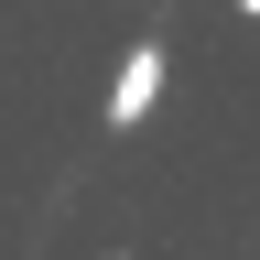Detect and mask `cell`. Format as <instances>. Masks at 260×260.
I'll return each instance as SVG.
<instances>
[{
    "instance_id": "1",
    "label": "cell",
    "mask_w": 260,
    "mask_h": 260,
    "mask_svg": "<svg viewBox=\"0 0 260 260\" xmlns=\"http://www.w3.org/2000/svg\"><path fill=\"white\" fill-rule=\"evenodd\" d=\"M162 76H174V54H162V32H141V44L119 54V76H109V130H141L162 109Z\"/></svg>"
},
{
    "instance_id": "2",
    "label": "cell",
    "mask_w": 260,
    "mask_h": 260,
    "mask_svg": "<svg viewBox=\"0 0 260 260\" xmlns=\"http://www.w3.org/2000/svg\"><path fill=\"white\" fill-rule=\"evenodd\" d=\"M239 22H260V0H239Z\"/></svg>"
}]
</instances>
